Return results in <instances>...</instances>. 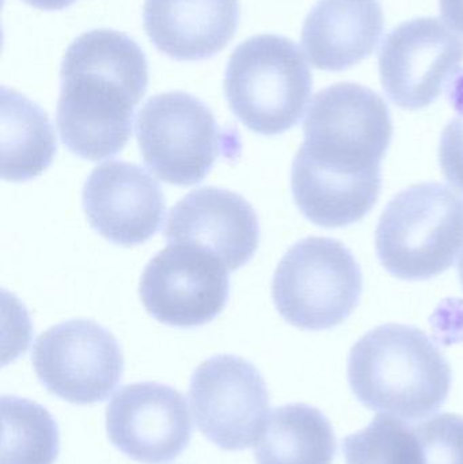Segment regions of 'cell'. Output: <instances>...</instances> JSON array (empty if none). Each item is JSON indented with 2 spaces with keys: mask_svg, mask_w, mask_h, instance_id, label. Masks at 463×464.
I'll return each mask as SVG.
<instances>
[{
  "mask_svg": "<svg viewBox=\"0 0 463 464\" xmlns=\"http://www.w3.org/2000/svg\"><path fill=\"white\" fill-rule=\"evenodd\" d=\"M147 86L149 63L132 38L109 29L79 35L60 70L56 122L63 143L87 160L121 152Z\"/></svg>",
  "mask_w": 463,
  "mask_h": 464,
  "instance_id": "cell-1",
  "label": "cell"
},
{
  "mask_svg": "<svg viewBox=\"0 0 463 464\" xmlns=\"http://www.w3.org/2000/svg\"><path fill=\"white\" fill-rule=\"evenodd\" d=\"M348 382L370 411L415 421L445 405L453 373L423 330L388 324L367 333L351 349Z\"/></svg>",
  "mask_w": 463,
  "mask_h": 464,
  "instance_id": "cell-2",
  "label": "cell"
},
{
  "mask_svg": "<svg viewBox=\"0 0 463 464\" xmlns=\"http://www.w3.org/2000/svg\"><path fill=\"white\" fill-rule=\"evenodd\" d=\"M312 90L304 52L283 35H255L228 59L226 100L234 116L258 135H282L295 127Z\"/></svg>",
  "mask_w": 463,
  "mask_h": 464,
  "instance_id": "cell-3",
  "label": "cell"
},
{
  "mask_svg": "<svg viewBox=\"0 0 463 464\" xmlns=\"http://www.w3.org/2000/svg\"><path fill=\"white\" fill-rule=\"evenodd\" d=\"M375 246L383 267L402 280L439 276L463 247V198L437 182L413 185L386 206Z\"/></svg>",
  "mask_w": 463,
  "mask_h": 464,
  "instance_id": "cell-4",
  "label": "cell"
},
{
  "mask_svg": "<svg viewBox=\"0 0 463 464\" xmlns=\"http://www.w3.org/2000/svg\"><path fill=\"white\" fill-rule=\"evenodd\" d=\"M363 277L347 246L332 237L299 240L277 265L272 296L280 315L302 330L342 324L361 302Z\"/></svg>",
  "mask_w": 463,
  "mask_h": 464,
  "instance_id": "cell-5",
  "label": "cell"
},
{
  "mask_svg": "<svg viewBox=\"0 0 463 464\" xmlns=\"http://www.w3.org/2000/svg\"><path fill=\"white\" fill-rule=\"evenodd\" d=\"M136 138L147 168L177 187L200 184L228 139L211 109L182 92L150 98L139 111Z\"/></svg>",
  "mask_w": 463,
  "mask_h": 464,
  "instance_id": "cell-6",
  "label": "cell"
},
{
  "mask_svg": "<svg viewBox=\"0 0 463 464\" xmlns=\"http://www.w3.org/2000/svg\"><path fill=\"white\" fill-rule=\"evenodd\" d=\"M32 362L41 384L75 405L108 400L124 373L116 337L87 319L63 322L43 333L35 341Z\"/></svg>",
  "mask_w": 463,
  "mask_h": 464,
  "instance_id": "cell-7",
  "label": "cell"
},
{
  "mask_svg": "<svg viewBox=\"0 0 463 464\" xmlns=\"http://www.w3.org/2000/svg\"><path fill=\"white\" fill-rule=\"evenodd\" d=\"M193 419L204 438L223 451L255 446L269 416V392L252 362L219 354L201 362L190 379Z\"/></svg>",
  "mask_w": 463,
  "mask_h": 464,
  "instance_id": "cell-8",
  "label": "cell"
},
{
  "mask_svg": "<svg viewBox=\"0 0 463 464\" xmlns=\"http://www.w3.org/2000/svg\"><path fill=\"white\" fill-rule=\"evenodd\" d=\"M147 313L168 326H203L217 318L230 295L228 270L195 246L169 245L147 265L139 286Z\"/></svg>",
  "mask_w": 463,
  "mask_h": 464,
  "instance_id": "cell-9",
  "label": "cell"
},
{
  "mask_svg": "<svg viewBox=\"0 0 463 464\" xmlns=\"http://www.w3.org/2000/svg\"><path fill=\"white\" fill-rule=\"evenodd\" d=\"M463 62V38L438 18H416L389 33L380 53L383 90L410 111L438 100Z\"/></svg>",
  "mask_w": 463,
  "mask_h": 464,
  "instance_id": "cell-10",
  "label": "cell"
},
{
  "mask_svg": "<svg viewBox=\"0 0 463 464\" xmlns=\"http://www.w3.org/2000/svg\"><path fill=\"white\" fill-rule=\"evenodd\" d=\"M106 430L120 452L144 464L173 462L192 439L184 395L155 382L122 387L106 409Z\"/></svg>",
  "mask_w": 463,
  "mask_h": 464,
  "instance_id": "cell-11",
  "label": "cell"
},
{
  "mask_svg": "<svg viewBox=\"0 0 463 464\" xmlns=\"http://www.w3.org/2000/svg\"><path fill=\"white\" fill-rule=\"evenodd\" d=\"M82 198L90 226L116 245L147 242L165 219V196L159 184L133 163L111 160L95 168Z\"/></svg>",
  "mask_w": 463,
  "mask_h": 464,
  "instance_id": "cell-12",
  "label": "cell"
},
{
  "mask_svg": "<svg viewBox=\"0 0 463 464\" xmlns=\"http://www.w3.org/2000/svg\"><path fill=\"white\" fill-rule=\"evenodd\" d=\"M165 237L169 245L203 248L234 272L257 251L260 226L255 209L238 193L201 188L171 208Z\"/></svg>",
  "mask_w": 463,
  "mask_h": 464,
  "instance_id": "cell-13",
  "label": "cell"
},
{
  "mask_svg": "<svg viewBox=\"0 0 463 464\" xmlns=\"http://www.w3.org/2000/svg\"><path fill=\"white\" fill-rule=\"evenodd\" d=\"M304 140L382 162L393 138L385 101L369 87L339 83L313 98L304 122Z\"/></svg>",
  "mask_w": 463,
  "mask_h": 464,
  "instance_id": "cell-14",
  "label": "cell"
},
{
  "mask_svg": "<svg viewBox=\"0 0 463 464\" xmlns=\"http://www.w3.org/2000/svg\"><path fill=\"white\" fill-rule=\"evenodd\" d=\"M144 30L158 51L178 62L222 52L236 35L238 0H146Z\"/></svg>",
  "mask_w": 463,
  "mask_h": 464,
  "instance_id": "cell-15",
  "label": "cell"
},
{
  "mask_svg": "<svg viewBox=\"0 0 463 464\" xmlns=\"http://www.w3.org/2000/svg\"><path fill=\"white\" fill-rule=\"evenodd\" d=\"M380 0H320L302 29V45L318 70L339 72L371 56L383 33Z\"/></svg>",
  "mask_w": 463,
  "mask_h": 464,
  "instance_id": "cell-16",
  "label": "cell"
},
{
  "mask_svg": "<svg viewBox=\"0 0 463 464\" xmlns=\"http://www.w3.org/2000/svg\"><path fill=\"white\" fill-rule=\"evenodd\" d=\"M337 441L318 409L291 403L269 413L255 444L257 464H332Z\"/></svg>",
  "mask_w": 463,
  "mask_h": 464,
  "instance_id": "cell-17",
  "label": "cell"
},
{
  "mask_svg": "<svg viewBox=\"0 0 463 464\" xmlns=\"http://www.w3.org/2000/svg\"><path fill=\"white\" fill-rule=\"evenodd\" d=\"M48 114L15 90L2 89V177L24 182L43 174L56 155Z\"/></svg>",
  "mask_w": 463,
  "mask_h": 464,
  "instance_id": "cell-18",
  "label": "cell"
},
{
  "mask_svg": "<svg viewBox=\"0 0 463 464\" xmlns=\"http://www.w3.org/2000/svg\"><path fill=\"white\" fill-rule=\"evenodd\" d=\"M2 464H54L59 455V428L34 401L2 398Z\"/></svg>",
  "mask_w": 463,
  "mask_h": 464,
  "instance_id": "cell-19",
  "label": "cell"
},
{
  "mask_svg": "<svg viewBox=\"0 0 463 464\" xmlns=\"http://www.w3.org/2000/svg\"><path fill=\"white\" fill-rule=\"evenodd\" d=\"M342 451L347 464H421L415 430L389 414L375 417L366 430L347 436Z\"/></svg>",
  "mask_w": 463,
  "mask_h": 464,
  "instance_id": "cell-20",
  "label": "cell"
},
{
  "mask_svg": "<svg viewBox=\"0 0 463 464\" xmlns=\"http://www.w3.org/2000/svg\"><path fill=\"white\" fill-rule=\"evenodd\" d=\"M421 464H463V417L443 413L413 427Z\"/></svg>",
  "mask_w": 463,
  "mask_h": 464,
  "instance_id": "cell-21",
  "label": "cell"
},
{
  "mask_svg": "<svg viewBox=\"0 0 463 464\" xmlns=\"http://www.w3.org/2000/svg\"><path fill=\"white\" fill-rule=\"evenodd\" d=\"M439 163L446 179L463 192V116L449 122L443 130Z\"/></svg>",
  "mask_w": 463,
  "mask_h": 464,
  "instance_id": "cell-22",
  "label": "cell"
},
{
  "mask_svg": "<svg viewBox=\"0 0 463 464\" xmlns=\"http://www.w3.org/2000/svg\"><path fill=\"white\" fill-rule=\"evenodd\" d=\"M439 5L445 21L463 33V0H439Z\"/></svg>",
  "mask_w": 463,
  "mask_h": 464,
  "instance_id": "cell-23",
  "label": "cell"
},
{
  "mask_svg": "<svg viewBox=\"0 0 463 464\" xmlns=\"http://www.w3.org/2000/svg\"><path fill=\"white\" fill-rule=\"evenodd\" d=\"M24 2L40 10L57 11L70 7L76 0H24Z\"/></svg>",
  "mask_w": 463,
  "mask_h": 464,
  "instance_id": "cell-24",
  "label": "cell"
},
{
  "mask_svg": "<svg viewBox=\"0 0 463 464\" xmlns=\"http://www.w3.org/2000/svg\"><path fill=\"white\" fill-rule=\"evenodd\" d=\"M458 273H459V280H461L462 288H463V254L461 256V261H459V265H458Z\"/></svg>",
  "mask_w": 463,
  "mask_h": 464,
  "instance_id": "cell-25",
  "label": "cell"
}]
</instances>
